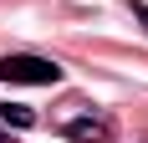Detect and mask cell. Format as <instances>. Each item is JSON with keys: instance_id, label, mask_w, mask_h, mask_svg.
<instances>
[{"instance_id": "cell-1", "label": "cell", "mask_w": 148, "mask_h": 143, "mask_svg": "<svg viewBox=\"0 0 148 143\" xmlns=\"http://www.w3.org/2000/svg\"><path fill=\"white\" fill-rule=\"evenodd\" d=\"M0 82H21V87H56L61 67L51 56H36V51H10L0 56Z\"/></svg>"}, {"instance_id": "cell-2", "label": "cell", "mask_w": 148, "mask_h": 143, "mask_svg": "<svg viewBox=\"0 0 148 143\" xmlns=\"http://www.w3.org/2000/svg\"><path fill=\"white\" fill-rule=\"evenodd\" d=\"M61 138H72V143H112V118H97V113L66 118L61 123Z\"/></svg>"}, {"instance_id": "cell-3", "label": "cell", "mask_w": 148, "mask_h": 143, "mask_svg": "<svg viewBox=\"0 0 148 143\" xmlns=\"http://www.w3.org/2000/svg\"><path fill=\"white\" fill-rule=\"evenodd\" d=\"M0 123H5V128H36V113H31L26 102H0Z\"/></svg>"}, {"instance_id": "cell-4", "label": "cell", "mask_w": 148, "mask_h": 143, "mask_svg": "<svg viewBox=\"0 0 148 143\" xmlns=\"http://www.w3.org/2000/svg\"><path fill=\"white\" fill-rule=\"evenodd\" d=\"M128 5H133V15H138V21L148 26V0H128Z\"/></svg>"}, {"instance_id": "cell-5", "label": "cell", "mask_w": 148, "mask_h": 143, "mask_svg": "<svg viewBox=\"0 0 148 143\" xmlns=\"http://www.w3.org/2000/svg\"><path fill=\"white\" fill-rule=\"evenodd\" d=\"M0 143H10V133H5V123H0Z\"/></svg>"}]
</instances>
